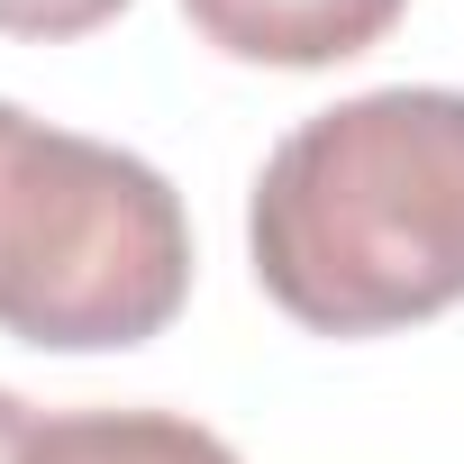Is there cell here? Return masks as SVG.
<instances>
[{
  "mask_svg": "<svg viewBox=\"0 0 464 464\" xmlns=\"http://www.w3.org/2000/svg\"><path fill=\"white\" fill-rule=\"evenodd\" d=\"M265 301L310 337H392L464 301V92H355L301 119L246 200Z\"/></svg>",
  "mask_w": 464,
  "mask_h": 464,
  "instance_id": "cell-1",
  "label": "cell"
},
{
  "mask_svg": "<svg viewBox=\"0 0 464 464\" xmlns=\"http://www.w3.org/2000/svg\"><path fill=\"white\" fill-rule=\"evenodd\" d=\"M191 301V218L173 182L101 137L0 101V337L46 355L146 346Z\"/></svg>",
  "mask_w": 464,
  "mask_h": 464,
  "instance_id": "cell-2",
  "label": "cell"
},
{
  "mask_svg": "<svg viewBox=\"0 0 464 464\" xmlns=\"http://www.w3.org/2000/svg\"><path fill=\"white\" fill-rule=\"evenodd\" d=\"M401 10L410 0H182L200 46L237 55V64H274V73L346 64V55L382 46L401 28Z\"/></svg>",
  "mask_w": 464,
  "mask_h": 464,
  "instance_id": "cell-3",
  "label": "cell"
},
{
  "mask_svg": "<svg viewBox=\"0 0 464 464\" xmlns=\"http://www.w3.org/2000/svg\"><path fill=\"white\" fill-rule=\"evenodd\" d=\"M37 464H246V455L173 410H73L37 428Z\"/></svg>",
  "mask_w": 464,
  "mask_h": 464,
  "instance_id": "cell-4",
  "label": "cell"
},
{
  "mask_svg": "<svg viewBox=\"0 0 464 464\" xmlns=\"http://www.w3.org/2000/svg\"><path fill=\"white\" fill-rule=\"evenodd\" d=\"M128 10V0H0V37H28V46H64L92 37Z\"/></svg>",
  "mask_w": 464,
  "mask_h": 464,
  "instance_id": "cell-5",
  "label": "cell"
},
{
  "mask_svg": "<svg viewBox=\"0 0 464 464\" xmlns=\"http://www.w3.org/2000/svg\"><path fill=\"white\" fill-rule=\"evenodd\" d=\"M37 410L19 401V392H0V464H37Z\"/></svg>",
  "mask_w": 464,
  "mask_h": 464,
  "instance_id": "cell-6",
  "label": "cell"
}]
</instances>
